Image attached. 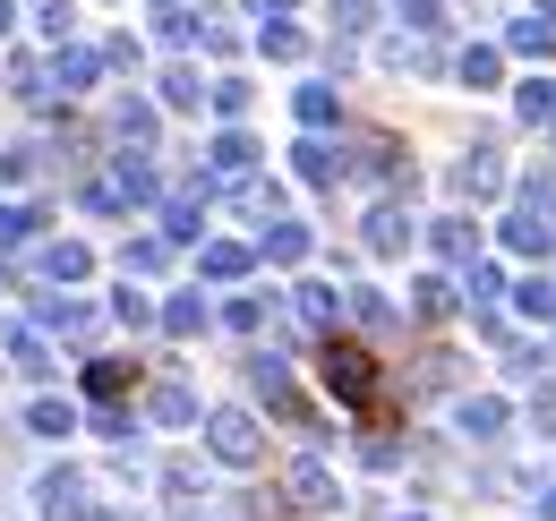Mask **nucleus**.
Masks as SVG:
<instances>
[{"instance_id":"obj_1","label":"nucleus","mask_w":556,"mask_h":521,"mask_svg":"<svg viewBox=\"0 0 556 521\" xmlns=\"http://www.w3.org/2000/svg\"><path fill=\"white\" fill-rule=\"evenodd\" d=\"M86 513H94V479L77 461H52L35 479V521H86Z\"/></svg>"},{"instance_id":"obj_2","label":"nucleus","mask_w":556,"mask_h":521,"mask_svg":"<svg viewBox=\"0 0 556 521\" xmlns=\"http://www.w3.org/2000/svg\"><path fill=\"white\" fill-rule=\"evenodd\" d=\"M206 454L223 461V470H257V461H266V428H257L249 410H214L206 419Z\"/></svg>"},{"instance_id":"obj_3","label":"nucleus","mask_w":556,"mask_h":521,"mask_svg":"<svg viewBox=\"0 0 556 521\" xmlns=\"http://www.w3.org/2000/svg\"><path fill=\"white\" fill-rule=\"evenodd\" d=\"M359 249H368V257H403V249H419V214L403 205V196H377L368 223H359Z\"/></svg>"},{"instance_id":"obj_4","label":"nucleus","mask_w":556,"mask_h":521,"mask_svg":"<svg viewBox=\"0 0 556 521\" xmlns=\"http://www.w3.org/2000/svg\"><path fill=\"white\" fill-rule=\"evenodd\" d=\"M445 189L463 196V205H488V196L505 189V154H496V145H463L454 171H445Z\"/></svg>"},{"instance_id":"obj_5","label":"nucleus","mask_w":556,"mask_h":521,"mask_svg":"<svg viewBox=\"0 0 556 521\" xmlns=\"http://www.w3.org/2000/svg\"><path fill=\"white\" fill-rule=\"evenodd\" d=\"M505 428H514V402H505V393H463V402H454V436H463V445H496Z\"/></svg>"},{"instance_id":"obj_6","label":"nucleus","mask_w":556,"mask_h":521,"mask_svg":"<svg viewBox=\"0 0 556 521\" xmlns=\"http://www.w3.org/2000/svg\"><path fill=\"white\" fill-rule=\"evenodd\" d=\"M282 496H291L300 513H334V505H343V487H334V470H326L317 454H300L291 470H282Z\"/></svg>"},{"instance_id":"obj_7","label":"nucleus","mask_w":556,"mask_h":521,"mask_svg":"<svg viewBox=\"0 0 556 521\" xmlns=\"http://www.w3.org/2000/svg\"><path fill=\"white\" fill-rule=\"evenodd\" d=\"M249 385H257V402H266V410H282L291 428H308V419H317V410L300 402V385L282 377V359H275V351H257V359H249Z\"/></svg>"},{"instance_id":"obj_8","label":"nucleus","mask_w":556,"mask_h":521,"mask_svg":"<svg viewBox=\"0 0 556 521\" xmlns=\"http://www.w3.org/2000/svg\"><path fill=\"white\" fill-rule=\"evenodd\" d=\"M35 274L70 291V282H86V274H94V249H86V240H35Z\"/></svg>"},{"instance_id":"obj_9","label":"nucleus","mask_w":556,"mask_h":521,"mask_svg":"<svg viewBox=\"0 0 556 521\" xmlns=\"http://www.w3.org/2000/svg\"><path fill=\"white\" fill-rule=\"evenodd\" d=\"M0 359H9L17 377H52V368H61L52 342H43V326H0Z\"/></svg>"},{"instance_id":"obj_10","label":"nucleus","mask_w":556,"mask_h":521,"mask_svg":"<svg viewBox=\"0 0 556 521\" xmlns=\"http://www.w3.org/2000/svg\"><path fill=\"white\" fill-rule=\"evenodd\" d=\"M43 77H52V86H61V94H86V86H94V77H103V52H86V43H52V61H43Z\"/></svg>"},{"instance_id":"obj_11","label":"nucleus","mask_w":556,"mask_h":521,"mask_svg":"<svg viewBox=\"0 0 556 521\" xmlns=\"http://www.w3.org/2000/svg\"><path fill=\"white\" fill-rule=\"evenodd\" d=\"M249 171H257V145H249L240 129H223V137L206 145V180H223V189H240Z\"/></svg>"},{"instance_id":"obj_12","label":"nucleus","mask_w":556,"mask_h":521,"mask_svg":"<svg viewBox=\"0 0 556 521\" xmlns=\"http://www.w3.org/2000/svg\"><path fill=\"white\" fill-rule=\"evenodd\" d=\"M154 487H163V505H172V513H206V470H198V461H163V470H154Z\"/></svg>"},{"instance_id":"obj_13","label":"nucleus","mask_w":556,"mask_h":521,"mask_svg":"<svg viewBox=\"0 0 556 521\" xmlns=\"http://www.w3.org/2000/svg\"><path fill=\"white\" fill-rule=\"evenodd\" d=\"M291 154H300L291 171H300L308 189H334V180H343V171H351V154H343V145H326V137H300Z\"/></svg>"},{"instance_id":"obj_14","label":"nucleus","mask_w":556,"mask_h":521,"mask_svg":"<svg viewBox=\"0 0 556 521\" xmlns=\"http://www.w3.org/2000/svg\"><path fill=\"white\" fill-rule=\"evenodd\" d=\"M35 326L86 342V333H94V308H86V300H70V291H43V300H35Z\"/></svg>"},{"instance_id":"obj_15","label":"nucleus","mask_w":556,"mask_h":521,"mask_svg":"<svg viewBox=\"0 0 556 521\" xmlns=\"http://www.w3.org/2000/svg\"><path fill=\"white\" fill-rule=\"evenodd\" d=\"M198 231H206V180L163 196V240H198Z\"/></svg>"},{"instance_id":"obj_16","label":"nucleus","mask_w":556,"mask_h":521,"mask_svg":"<svg viewBox=\"0 0 556 521\" xmlns=\"http://www.w3.org/2000/svg\"><path fill=\"white\" fill-rule=\"evenodd\" d=\"M86 419H77V402H61V393H35L26 402V436H43V445H61V436H77Z\"/></svg>"},{"instance_id":"obj_17","label":"nucleus","mask_w":556,"mask_h":521,"mask_svg":"<svg viewBox=\"0 0 556 521\" xmlns=\"http://www.w3.org/2000/svg\"><path fill=\"white\" fill-rule=\"evenodd\" d=\"M326 385L343 393V402H368V393H377V368H368L359 351H343V342H334V351H326Z\"/></svg>"},{"instance_id":"obj_18","label":"nucleus","mask_w":556,"mask_h":521,"mask_svg":"<svg viewBox=\"0 0 556 521\" xmlns=\"http://www.w3.org/2000/svg\"><path fill=\"white\" fill-rule=\"evenodd\" d=\"M146 419H154V428H189V419H198V393L180 385V377H163V385L146 393Z\"/></svg>"},{"instance_id":"obj_19","label":"nucleus","mask_w":556,"mask_h":521,"mask_svg":"<svg viewBox=\"0 0 556 521\" xmlns=\"http://www.w3.org/2000/svg\"><path fill=\"white\" fill-rule=\"evenodd\" d=\"M249 249H240V240H198V274H206V282H240V274H249Z\"/></svg>"},{"instance_id":"obj_20","label":"nucleus","mask_w":556,"mask_h":521,"mask_svg":"<svg viewBox=\"0 0 556 521\" xmlns=\"http://www.w3.org/2000/svg\"><path fill=\"white\" fill-rule=\"evenodd\" d=\"M300 326H308V333H334V326H343V291H326V282H300Z\"/></svg>"},{"instance_id":"obj_21","label":"nucleus","mask_w":556,"mask_h":521,"mask_svg":"<svg viewBox=\"0 0 556 521\" xmlns=\"http://www.w3.org/2000/svg\"><path fill=\"white\" fill-rule=\"evenodd\" d=\"M505 43H514L522 61H548V52H556V17H540V9H531V17H514V26H505Z\"/></svg>"},{"instance_id":"obj_22","label":"nucleus","mask_w":556,"mask_h":521,"mask_svg":"<svg viewBox=\"0 0 556 521\" xmlns=\"http://www.w3.org/2000/svg\"><path fill=\"white\" fill-rule=\"evenodd\" d=\"M257 52H266V61H300V52H308V26H291V17H257Z\"/></svg>"},{"instance_id":"obj_23","label":"nucleus","mask_w":556,"mask_h":521,"mask_svg":"<svg viewBox=\"0 0 556 521\" xmlns=\"http://www.w3.org/2000/svg\"><path fill=\"white\" fill-rule=\"evenodd\" d=\"M35 240H43V214L9 196V205H0V257H9V249H35Z\"/></svg>"},{"instance_id":"obj_24","label":"nucleus","mask_w":556,"mask_h":521,"mask_svg":"<svg viewBox=\"0 0 556 521\" xmlns=\"http://www.w3.org/2000/svg\"><path fill=\"white\" fill-rule=\"evenodd\" d=\"M112 129H121V145H154V103H138V94H121V112H112Z\"/></svg>"},{"instance_id":"obj_25","label":"nucleus","mask_w":556,"mask_h":521,"mask_svg":"<svg viewBox=\"0 0 556 521\" xmlns=\"http://www.w3.org/2000/svg\"><path fill=\"white\" fill-rule=\"evenodd\" d=\"M163 103H172V112H198V103H206V77H198L189 61H172L163 68Z\"/></svg>"},{"instance_id":"obj_26","label":"nucleus","mask_w":556,"mask_h":521,"mask_svg":"<svg viewBox=\"0 0 556 521\" xmlns=\"http://www.w3.org/2000/svg\"><path fill=\"white\" fill-rule=\"evenodd\" d=\"M412 317H428V326L454 317V282H445V274H419V282H412Z\"/></svg>"},{"instance_id":"obj_27","label":"nucleus","mask_w":556,"mask_h":521,"mask_svg":"<svg viewBox=\"0 0 556 521\" xmlns=\"http://www.w3.org/2000/svg\"><path fill=\"white\" fill-rule=\"evenodd\" d=\"M223 326H231V333H266V326H275V300H266V291H240V300L223 308Z\"/></svg>"},{"instance_id":"obj_28","label":"nucleus","mask_w":556,"mask_h":521,"mask_svg":"<svg viewBox=\"0 0 556 521\" xmlns=\"http://www.w3.org/2000/svg\"><path fill=\"white\" fill-rule=\"evenodd\" d=\"M257 231H266L257 249H266L275 265H300V257H308V231H300V223H257Z\"/></svg>"},{"instance_id":"obj_29","label":"nucleus","mask_w":556,"mask_h":521,"mask_svg":"<svg viewBox=\"0 0 556 521\" xmlns=\"http://www.w3.org/2000/svg\"><path fill=\"white\" fill-rule=\"evenodd\" d=\"M359 171H377V180H394V171H403V180H412V163H403V145H394V137H359Z\"/></svg>"},{"instance_id":"obj_30","label":"nucleus","mask_w":556,"mask_h":521,"mask_svg":"<svg viewBox=\"0 0 556 521\" xmlns=\"http://www.w3.org/2000/svg\"><path fill=\"white\" fill-rule=\"evenodd\" d=\"M428 240H437V257H454V265H471V257H480V231H471L463 214H454V223H437Z\"/></svg>"},{"instance_id":"obj_31","label":"nucleus","mask_w":556,"mask_h":521,"mask_svg":"<svg viewBox=\"0 0 556 521\" xmlns=\"http://www.w3.org/2000/svg\"><path fill=\"white\" fill-rule=\"evenodd\" d=\"M154 317H163V333H206V300H198V291H180V300H163Z\"/></svg>"},{"instance_id":"obj_32","label":"nucleus","mask_w":556,"mask_h":521,"mask_svg":"<svg viewBox=\"0 0 556 521\" xmlns=\"http://www.w3.org/2000/svg\"><path fill=\"white\" fill-rule=\"evenodd\" d=\"M514 308H522L531 326H556V282H548V274H531V282L514 291Z\"/></svg>"},{"instance_id":"obj_33","label":"nucleus","mask_w":556,"mask_h":521,"mask_svg":"<svg viewBox=\"0 0 556 521\" xmlns=\"http://www.w3.org/2000/svg\"><path fill=\"white\" fill-rule=\"evenodd\" d=\"M386 68H412V77H437V68H445V52H437V43H386Z\"/></svg>"},{"instance_id":"obj_34","label":"nucleus","mask_w":556,"mask_h":521,"mask_svg":"<svg viewBox=\"0 0 556 521\" xmlns=\"http://www.w3.org/2000/svg\"><path fill=\"white\" fill-rule=\"evenodd\" d=\"M454 77H463L471 94H488V86H496V52H488V43H463V61H454Z\"/></svg>"},{"instance_id":"obj_35","label":"nucleus","mask_w":556,"mask_h":521,"mask_svg":"<svg viewBox=\"0 0 556 521\" xmlns=\"http://www.w3.org/2000/svg\"><path fill=\"white\" fill-rule=\"evenodd\" d=\"M35 35H43V43H70L77 35V0H43V9H35Z\"/></svg>"},{"instance_id":"obj_36","label":"nucleus","mask_w":556,"mask_h":521,"mask_svg":"<svg viewBox=\"0 0 556 521\" xmlns=\"http://www.w3.org/2000/svg\"><path fill=\"white\" fill-rule=\"evenodd\" d=\"M514 103H522V120H531V129H556V86H548V77H531Z\"/></svg>"},{"instance_id":"obj_37","label":"nucleus","mask_w":556,"mask_h":521,"mask_svg":"<svg viewBox=\"0 0 556 521\" xmlns=\"http://www.w3.org/2000/svg\"><path fill=\"white\" fill-rule=\"evenodd\" d=\"M163 257H172V240H129V249H121V274H163Z\"/></svg>"},{"instance_id":"obj_38","label":"nucleus","mask_w":556,"mask_h":521,"mask_svg":"<svg viewBox=\"0 0 556 521\" xmlns=\"http://www.w3.org/2000/svg\"><path fill=\"white\" fill-rule=\"evenodd\" d=\"M300 129H334V94L326 86H300Z\"/></svg>"},{"instance_id":"obj_39","label":"nucleus","mask_w":556,"mask_h":521,"mask_svg":"<svg viewBox=\"0 0 556 521\" xmlns=\"http://www.w3.org/2000/svg\"><path fill=\"white\" fill-rule=\"evenodd\" d=\"M35 180V145H0V189H26Z\"/></svg>"},{"instance_id":"obj_40","label":"nucleus","mask_w":556,"mask_h":521,"mask_svg":"<svg viewBox=\"0 0 556 521\" xmlns=\"http://www.w3.org/2000/svg\"><path fill=\"white\" fill-rule=\"evenodd\" d=\"M206 103L223 112V120H240V112H249V86H240V77H214V86H206Z\"/></svg>"},{"instance_id":"obj_41","label":"nucleus","mask_w":556,"mask_h":521,"mask_svg":"<svg viewBox=\"0 0 556 521\" xmlns=\"http://www.w3.org/2000/svg\"><path fill=\"white\" fill-rule=\"evenodd\" d=\"M112 317H121L129 333H146V326H154V300H146V291H121V300H112Z\"/></svg>"},{"instance_id":"obj_42","label":"nucleus","mask_w":556,"mask_h":521,"mask_svg":"<svg viewBox=\"0 0 556 521\" xmlns=\"http://www.w3.org/2000/svg\"><path fill=\"white\" fill-rule=\"evenodd\" d=\"M334 26H343V35H368V26H377V0H334Z\"/></svg>"},{"instance_id":"obj_43","label":"nucleus","mask_w":556,"mask_h":521,"mask_svg":"<svg viewBox=\"0 0 556 521\" xmlns=\"http://www.w3.org/2000/svg\"><path fill=\"white\" fill-rule=\"evenodd\" d=\"M463 291H471V308H496V291H505V282H496V265H471V282H463Z\"/></svg>"},{"instance_id":"obj_44","label":"nucleus","mask_w":556,"mask_h":521,"mask_svg":"<svg viewBox=\"0 0 556 521\" xmlns=\"http://www.w3.org/2000/svg\"><path fill=\"white\" fill-rule=\"evenodd\" d=\"M94 436H112V445H129L138 428H129V410H94Z\"/></svg>"},{"instance_id":"obj_45","label":"nucleus","mask_w":556,"mask_h":521,"mask_svg":"<svg viewBox=\"0 0 556 521\" xmlns=\"http://www.w3.org/2000/svg\"><path fill=\"white\" fill-rule=\"evenodd\" d=\"M103 61H112V68H138V61H146L138 35H112V43H103Z\"/></svg>"},{"instance_id":"obj_46","label":"nucleus","mask_w":556,"mask_h":521,"mask_svg":"<svg viewBox=\"0 0 556 521\" xmlns=\"http://www.w3.org/2000/svg\"><path fill=\"white\" fill-rule=\"evenodd\" d=\"M129 385V377H121V368H112V359H94V377H86V393H103V402H112V393Z\"/></svg>"},{"instance_id":"obj_47","label":"nucleus","mask_w":556,"mask_h":521,"mask_svg":"<svg viewBox=\"0 0 556 521\" xmlns=\"http://www.w3.org/2000/svg\"><path fill=\"white\" fill-rule=\"evenodd\" d=\"M531 428H540V436L556 445V393H540V402H531Z\"/></svg>"},{"instance_id":"obj_48","label":"nucleus","mask_w":556,"mask_h":521,"mask_svg":"<svg viewBox=\"0 0 556 521\" xmlns=\"http://www.w3.org/2000/svg\"><path fill=\"white\" fill-rule=\"evenodd\" d=\"M249 17H291V0H249Z\"/></svg>"},{"instance_id":"obj_49","label":"nucleus","mask_w":556,"mask_h":521,"mask_svg":"<svg viewBox=\"0 0 556 521\" xmlns=\"http://www.w3.org/2000/svg\"><path fill=\"white\" fill-rule=\"evenodd\" d=\"M531 513H540V521H556V487H540V496H531Z\"/></svg>"},{"instance_id":"obj_50","label":"nucleus","mask_w":556,"mask_h":521,"mask_svg":"<svg viewBox=\"0 0 556 521\" xmlns=\"http://www.w3.org/2000/svg\"><path fill=\"white\" fill-rule=\"evenodd\" d=\"M86 521H138V513H112V505H94V513H86Z\"/></svg>"},{"instance_id":"obj_51","label":"nucleus","mask_w":556,"mask_h":521,"mask_svg":"<svg viewBox=\"0 0 556 521\" xmlns=\"http://www.w3.org/2000/svg\"><path fill=\"white\" fill-rule=\"evenodd\" d=\"M9 26H17V0H0V35H9Z\"/></svg>"},{"instance_id":"obj_52","label":"nucleus","mask_w":556,"mask_h":521,"mask_svg":"<svg viewBox=\"0 0 556 521\" xmlns=\"http://www.w3.org/2000/svg\"><path fill=\"white\" fill-rule=\"evenodd\" d=\"M386 521H428V513H403V505H394V513H386Z\"/></svg>"},{"instance_id":"obj_53","label":"nucleus","mask_w":556,"mask_h":521,"mask_svg":"<svg viewBox=\"0 0 556 521\" xmlns=\"http://www.w3.org/2000/svg\"><path fill=\"white\" fill-rule=\"evenodd\" d=\"M540 17H556V0H540Z\"/></svg>"},{"instance_id":"obj_54","label":"nucleus","mask_w":556,"mask_h":521,"mask_svg":"<svg viewBox=\"0 0 556 521\" xmlns=\"http://www.w3.org/2000/svg\"><path fill=\"white\" fill-rule=\"evenodd\" d=\"M189 521H223V513H189Z\"/></svg>"},{"instance_id":"obj_55","label":"nucleus","mask_w":556,"mask_h":521,"mask_svg":"<svg viewBox=\"0 0 556 521\" xmlns=\"http://www.w3.org/2000/svg\"><path fill=\"white\" fill-rule=\"evenodd\" d=\"M0 521H9V513H0Z\"/></svg>"}]
</instances>
